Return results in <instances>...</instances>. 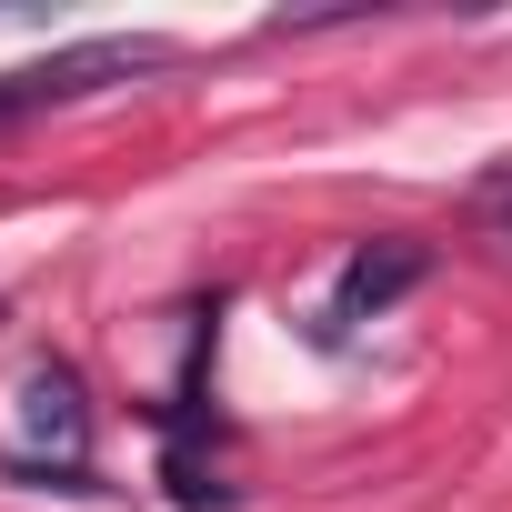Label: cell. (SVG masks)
I'll use <instances>...</instances> for the list:
<instances>
[{
    "label": "cell",
    "instance_id": "1",
    "mask_svg": "<svg viewBox=\"0 0 512 512\" xmlns=\"http://www.w3.org/2000/svg\"><path fill=\"white\" fill-rule=\"evenodd\" d=\"M171 41L161 31H101V41H71V51H41V61H11L0 71V131L11 121H41V111H71V101H101L141 71H161Z\"/></svg>",
    "mask_w": 512,
    "mask_h": 512
},
{
    "label": "cell",
    "instance_id": "2",
    "mask_svg": "<svg viewBox=\"0 0 512 512\" xmlns=\"http://www.w3.org/2000/svg\"><path fill=\"white\" fill-rule=\"evenodd\" d=\"M21 432H31L61 472H81V452H91V392H81L71 362H31V372H21Z\"/></svg>",
    "mask_w": 512,
    "mask_h": 512
},
{
    "label": "cell",
    "instance_id": "3",
    "mask_svg": "<svg viewBox=\"0 0 512 512\" xmlns=\"http://www.w3.org/2000/svg\"><path fill=\"white\" fill-rule=\"evenodd\" d=\"M412 282H422V241H362L332 282V322H382Z\"/></svg>",
    "mask_w": 512,
    "mask_h": 512
},
{
    "label": "cell",
    "instance_id": "4",
    "mask_svg": "<svg viewBox=\"0 0 512 512\" xmlns=\"http://www.w3.org/2000/svg\"><path fill=\"white\" fill-rule=\"evenodd\" d=\"M472 221H482V231L512 251V161H492V171L472 181Z\"/></svg>",
    "mask_w": 512,
    "mask_h": 512
}]
</instances>
